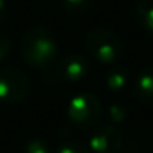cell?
Segmentation results:
<instances>
[{
  "mask_svg": "<svg viewBox=\"0 0 153 153\" xmlns=\"http://www.w3.org/2000/svg\"><path fill=\"white\" fill-rule=\"evenodd\" d=\"M94 0H61V7L71 15H81L89 10Z\"/></svg>",
  "mask_w": 153,
  "mask_h": 153,
  "instance_id": "10",
  "label": "cell"
},
{
  "mask_svg": "<svg viewBox=\"0 0 153 153\" xmlns=\"http://www.w3.org/2000/svg\"><path fill=\"white\" fill-rule=\"evenodd\" d=\"M23 61L33 69L50 71L58 61V43L54 35L45 27H31L20 43Z\"/></svg>",
  "mask_w": 153,
  "mask_h": 153,
  "instance_id": "1",
  "label": "cell"
},
{
  "mask_svg": "<svg viewBox=\"0 0 153 153\" xmlns=\"http://www.w3.org/2000/svg\"><path fill=\"white\" fill-rule=\"evenodd\" d=\"M125 115H127V112L123 110L122 104H112V107L109 110V117L112 122H123Z\"/></svg>",
  "mask_w": 153,
  "mask_h": 153,
  "instance_id": "14",
  "label": "cell"
},
{
  "mask_svg": "<svg viewBox=\"0 0 153 153\" xmlns=\"http://www.w3.org/2000/svg\"><path fill=\"white\" fill-rule=\"evenodd\" d=\"M105 86L112 92H123L130 86V73L127 68L112 64L105 73Z\"/></svg>",
  "mask_w": 153,
  "mask_h": 153,
  "instance_id": "8",
  "label": "cell"
},
{
  "mask_svg": "<svg viewBox=\"0 0 153 153\" xmlns=\"http://www.w3.org/2000/svg\"><path fill=\"white\" fill-rule=\"evenodd\" d=\"M5 15H7V7H5V2H4V0H0V25L4 23Z\"/></svg>",
  "mask_w": 153,
  "mask_h": 153,
  "instance_id": "15",
  "label": "cell"
},
{
  "mask_svg": "<svg viewBox=\"0 0 153 153\" xmlns=\"http://www.w3.org/2000/svg\"><path fill=\"white\" fill-rule=\"evenodd\" d=\"M53 153H92V152H91V148L87 145H84V143L71 140V142L61 143Z\"/></svg>",
  "mask_w": 153,
  "mask_h": 153,
  "instance_id": "11",
  "label": "cell"
},
{
  "mask_svg": "<svg viewBox=\"0 0 153 153\" xmlns=\"http://www.w3.org/2000/svg\"><path fill=\"white\" fill-rule=\"evenodd\" d=\"M53 68L54 71L51 76H54V82H79L91 71L89 59L77 53H71L61 58Z\"/></svg>",
  "mask_w": 153,
  "mask_h": 153,
  "instance_id": "5",
  "label": "cell"
},
{
  "mask_svg": "<svg viewBox=\"0 0 153 153\" xmlns=\"http://www.w3.org/2000/svg\"><path fill=\"white\" fill-rule=\"evenodd\" d=\"M89 148L94 153H125L128 150L123 135L114 125L99 127L91 135Z\"/></svg>",
  "mask_w": 153,
  "mask_h": 153,
  "instance_id": "6",
  "label": "cell"
},
{
  "mask_svg": "<svg viewBox=\"0 0 153 153\" xmlns=\"http://www.w3.org/2000/svg\"><path fill=\"white\" fill-rule=\"evenodd\" d=\"M31 84L28 76L17 68H0V104H20L28 97Z\"/></svg>",
  "mask_w": 153,
  "mask_h": 153,
  "instance_id": "4",
  "label": "cell"
},
{
  "mask_svg": "<svg viewBox=\"0 0 153 153\" xmlns=\"http://www.w3.org/2000/svg\"><path fill=\"white\" fill-rule=\"evenodd\" d=\"M135 96L145 105H153V66H148L138 74L135 81Z\"/></svg>",
  "mask_w": 153,
  "mask_h": 153,
  "instance_id": "7",
  "label": "cell"
},
{
  "mask_svg": "<svg viewBox=\"0 0 153 153\" xmlns=\"http://www.w3.org/2000/svg\"><path fill=\"white\" fill-rule=\"evenodd\" d=\"M102 102L92 92H79L68 102V119L77 128L87 130L99 122L102 115Z\"/></svg>",
  "mask_w": 153,
  "mask_h": 153,
  "instance_id": "3",
  "label": "cell"
},
{
  "mask_svg": "<svg viewBox=\"0 0 153 153\" xmlns=\"http://www.w3.org/2000/svg\"><path fill=\"white\" fill-rule=\"evenodd\" d=\"M137 20L140 27L153 35V0H140L137 5Z\"/></svg>",
  "mask_w": 153,
  "mask_h": 153,
  "instance_id": "9",
  "label": "cell"
},
{
  "mask_svg": "<svg viewBox=\"0 0 153 153\" xmlns=\"http://www.w3.org/2000/svg\"><path fill=\"white\" fill-rule=\"evenodd\" d=\"M23 153H53V148L41 138H31L25 143Z\"/></svg>",
  "mask_w": 153,
  "mask_h": 153,
  "instance_id": "12",
  "label": "cell"
},
{
  "mask_svg": "<svg viewBox=\"0 0 153 153\" xmlns=\"http://www.w3.org/2000/svg\"><path fill=\"white\" fill-rule=\"evenodd\" d=\"M10 51H12V41H10V38H8L5 33H2V31H0V63H2L4 59H7L8 54H10Z\"/></svg>",
  "mask_w": 153,
  "mask_h": 153,
  "instance_id": "13",
  "label": "cell"
},
{
  "mask_svg": "<svg viewBox=\"0 0 153 153\" xmlns=\"http://www.w3.org/2000/svg\"><path fill=\"white\" fill-rule=\"evenodd\" d=\"M86 50L97 63L112 66L123 56V43L114 31L105 28H94L86 35Z\"/></svg>",
  "mask_w": 153,
  "mask_h": 153,
  "instance_id": "2",
  "label": "cell"
}]
</instances>
